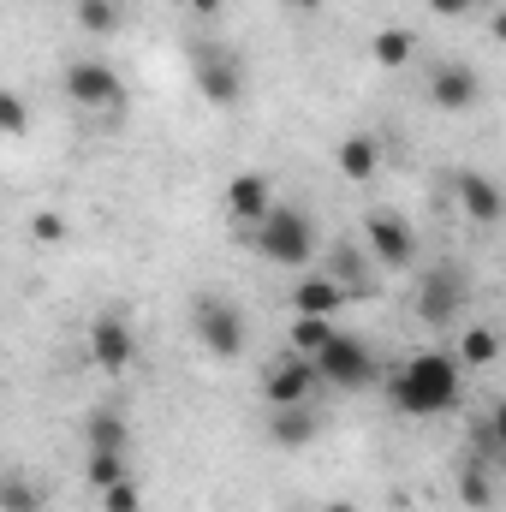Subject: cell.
Instances as JSON below:
<instances>
[{
	"instance_id": "ba28073f",
	"label": "cell",
	"mask_w": 506,
	"mask_h": 512,
	"mask_svg": "<svg viewBox=\"0 0 506 512\" xmlns=\"http://www.w3.org/2000/svg\"><path fill=\"white\" fill-rule=\"evenodd\" d=\"M197 90H203L215 108H233V102L245 96L239 54H233V48H197Z\"/></svg>"
},
{
	"instance_id": "1f68e13d",
	"label": "cell",
	"mask_w": 506,
	"mask_h": 512,
	"mask_svg": "<svg viewBox=\"0 0 506 512\" xmlns=\"http://www.w3.org/2000/svg\"><path fill=\"white\" fill-rule=\"evenodd\" d=\"M292 6H322V0H292Z\"/></svg>"
},
{
	"instance_id": "44dd1931",
	"label": "cell",
	"mask_w": 506,
	"mask_h": 512,
	"mask_svg": "<svg viewBox=\"0 0 506 512\" xmlns=\"http://www.w3.org/2000/svg\"><path fill=\"white\" fill-rule=\"evenodd\" d=\"M501 453H506V411H489V417L471 429V459L501 465Z\"/></svg>"
},
{
	"instance_id": "ffe728a7",
	"label": "cell",
	"mask_w": 506,
	"mask_h": 512,
	"mask_svg": "<svg viewBox=\"0 0 506 512\" xmlns=\"http://www.w3.org/2000/svg\"><path fill=\"white\" fill-rule=\"evenodd\" d=\"M459 495H465V507H471V512H489V507H495V465L471 459V465L459 471Z\"/></svg>"
},
{
	"instance_id": "4316f807",
	"label": "cell",
	"mask_w": 506,
	"mask_h": 512,
	"mask_svg": "<svg viewBox=\"0 0 506 512\" xmlns=\"http://www.w3.org/2000/svg\"><path fill=\"white\" fill-rule=\"evenodd\" d=\"M143 507V495H137V483L131 477H120V483H108L102 489V512H137Z\"/></svg>"
},
{
	"instance_id": "7c38bea8",
	"label": "cell",
	"mask_w": 506,
	"mask_h": 512,
	"mask_svg": "<svg viewBox=\"0 0 506 512\" xmlns=\"http://www.w3.org/2000/svg\"><path fill=\"white\" fill-rule=\"evenodd\" d=\"M316 364L310 358H286V364H274L268 376H262V393H268V405H310L316 399Z\"/></svg>"
},
{
	"instance_id": "3957f363",
	"label": "cell",
	"mask_w": 506,
	"mask_h": 512,
	"mask_svg": "<svg viewBox=\"0 0 506 512\" xmlns=\"http://www.w3.org/2000/svg\"><path fill=\"white\" fill-rule=\"evenodd\" d=\"M191 328H197L203 352H215V358H239V352H245V316H239L233 298L197 292V304H191Z\"/></svg>"
},
{
	"instance_id": "d6986e66",
	"label": "cell",
	"mask_w": 506,
	"mask_h": 512,
	"mask_svg": "<svg viewBox=\"0 0 506 512\" xmlns=\"http://www.w3.org/2000/svg\"><path fill=\"white\" fill-rule=\"evenodd\" d=\"M495 358H501V334H495V328H465V334H459V358H453V364L489 370Z\"/></svg>"
},
{
	"instance_id": "484cf974",
	"label": "cell",
	"mask_w": 506,
	"mask_h": 512,
	"mask_svg": "<svg viewBox=\"0 0 506 512\" xmlns=\"http://www.w3.org/2000/svg\"><path fill=\"white\" fill-rule=\"evenodd\" d=\"M120 477H131L126 453H90V483H96V489H108V483H120Z\"/></svg>"
},
{
	"instance_id": "7a4b0ae2",
	"label": "cell",
	"mask_w": 506,
	"mask_h": 512,
	"mask_svg": "<svg viewBox=\"0 0 506 512\" xmlns=\"http://www.w3.org/2000/svg\"><path fill=\"white\" fill-rule=\"evenodd\" d=\"M256 239V256H268V262H280V268H304L310 256H316V227H310V215L304 209H268L262 221L251 227Z\"/></svg>"
},
{
	"instance_id": "5b68a950",
	"label": "cell",
	"mask_w": 506,
	"mask_h": 512,
	"mask_svg": "<svg viewBox=\"0 0 506 512\" xmlns=\"http://www.w3.org/2000/svg\"><path fill=\"white\" fill-rule=\"evenodd\" d=\"M90 358H96V370H108V376H126L131 358H137V328H131L126 310H102L96 322H90Z\"/></svg>"
},
{
	"instance_id": "8992f818",
	"label": "cell",
	"mask_w": 506,
	"mask_h": 512,
	"mask_svg": "<svg viewBox=\"0 0 506 512\" xmlns=\"http://www.w3.org/2000/svg\"><path fill=\"white\" fill-rule=\"evenodd\" d=\"M465 298H471V280H465L459 268H429L423 286H417V316H423L429 328H447V322H459Z\"/></svg>"
},
{
	"instance_id": "6da1fadb",
	"label": "cell",
	"mask_w": 506,
	"mask_h": 512,
	"mask_svg": "<svg viewBox=\"0 0 506 512\" xmlns=\"http://www.w3.org/2000/svg\"><path fill=\"white\" fill-rule=\"evenodd\" d=\"M459 393H465V382H459V364L447 352H417L393 376V405L405 417H441V411L459 405Z\"/></svg>"
},
{
	"instance_id": "5bb4252c",
	"label": "cell",
	"mask_w": 506,
	"mask_h": 512,
	"mask_svg": "<svg viewBox=\"0 0 506 512\" xmlns=\"http://www.w3.org/2000/svg\"><path fill=\"white\" fill-rule=\"evenodd\" d=\"M459 209H465L477 227H495L501 209H506V197H501L495 179H483V173H459Z\"/></svg>"
},
{
	"instance_id": "52a82bcc",
	"label": "cell",
	"mask_w": 506,
	"mask_h": 512,
	"mask_svg": "<svg viewBox=\"0 0 506 512\" xmlns=\"http://www.w3.org/2000/svg\"><path fill=\"white\" fill-rule=\"evenodd\" d=\"M66 96L78 108H120L126 102V84L108 60H72L66 66Z\"/></svg>"
},
{
	"instance_id": "83f0119b",
	"label": "cell",
	"mask_w": 506,
	"mask_h": 512,
	"mask_svg": "<svg viewBox=\"0 0 506 512\" xmlns=\"http://www.w3.org/2000/svg\"><path fill=\"white\" fill-rule=\"evenodd\" d=\"M30 233H36V239H42V245H54V239H66V221H60V215H54V209H42V215H36V221H30Z\"/></svg>"
},
{
	"instance_id": "603a6c76",
	"label": "cell",
	"mask_w": 506,
	"mask_h": 512,
	"mask_svg": "<svg viewBox=\"0 0 506 512\" xmlns=\"http://www.w3.org/2000/svg\"><path fill=\"white\" fill-rule=\"evenodd\" d=\"M328 340H334V322H328V316H298V322H292V352H298V358H316Z\"/></svg>"
},
{
	"instance_id": "277c9868",
	"label": "cell",
	"mask_w": 506,
	"mask_h": 512,
	"mask_svg": "<svg viewBox=\"0 0 506 512\" xmlns=\"http://www.w3.org/2000/svg\"><path fill=\"white\" fill-rule=\"evenodd\" d=\"M310 364H316V382L322 387H364L376 376V358H370V346L358 334H334Z\"/></svg>"
},
{
	"instance_id": "30bf717a",
	"label": "cell",
	"mask_w": 506,
	"mask_h": 512,
	"mask_svg": "<svg viewBox=\"0 0 506 512\" xmlns=\"http://www.w3.org/2000/svg\"><path fill=\"white\" fill-rule=\"evenodd\" d=\"M364 245H370V256H376L381 268H411V256H417V233H411L399 215H370Z\"/></svg>"
},
{
	"instance_id": "ac0fdd59",
	"label": "cell",
	"mask_w": 506,
	"mask_h": 512,
	"mask_svg": "<svg viewBox=\"0 0 506 512\" xmlns=\"http://www.w3.org/2000/svg\"><path fill=\"white\" fill-rule=\"evenodd\" d=\"M334 161H340V173H346V179H370V173L381 167V143L358 131V137H346V143H340V155H334Z\"/></svg>"
},
{
	"instance_id": "9c48e42d",
	"label": "cell",
	"mask_w": 506,
	"mask_h": 512,
	"mask_svg": "<svg viewBox=\"0 0 506 512\" xmlns=\"http://www.w3.org/2000/svg\"><path fill=\"white\" fill-rule=\"evenodd\" d=\"M429 102H435V108H447V114H471V108L483 102V78H477L471 66L447 60V66H435V72H429Z\"/></svg>"
},
{
	"instance_id": "e0dca14e",
	"label": "cell",
	"mask_w": 506,
	"mask_h": 512,
	"mask_svg": "<svg viewBox=\"0 0 506 512\" xmlns=\"http://www.w3.org/2000/svg\"><path fill=\"white\" fill-rule=\"evenodd\" d=\"M0 512H48V489L24 471H6L0 477Z\"/></svg>"
},
{
	"instance_id": "2e32d148",
	"label": "cell",
	"mask_w": 506,
	"mask_h": 512,
	"mask_svg": "<svg viewBox=\"0 0 506 512\" xmlns=\"http://www.w3.org/2000/svg\"><path fill=\"white\" fill-rule=\"evenodd\" d=\"M346 304V286L334 280V274H304L298 286H292V310L298 316H334Z\"/></svg>"
},
{
	"instance_id": "8fae6325",
	"label": "cell",
	"mask_w": 506,
	"mask_h": 512,
	"mask_svg": "<svg viewBox=\"0 0 506 512\" xmlns=\"http://www.w3.org/2000/svg\"><path fill=\"white\" fill-rule=\"evenodd\" d=\"M316 435H322V411H316V399H310V405H268V441H274V447L298 453V447H310Z\"/></svg>"
},
{
	"instance_id": "9a60e30c",
	"label": "cell",
	"mask_w": 506,
	"mask_h": 512,
	"mask_svg": "<svg viewBox=\"0 0 506 512\" xmlns=\"http://www.w3.org/2000/svg\"><path fill=\"white\" fill-rule=\"evenodd\" d=\"M84 441H90V453H126L131 447V423L120 405H96L90 417H84Z\"/></svg>"
},
{
	"instance_id": "d4e9b609",
	"label": "cell",
	"mask_w": 506,
	"mask_h": 512,
	"mask_svg": "<svg viewBox=\"0 0 506 512\" xmlns=\"http://www.w3.org/2000/svg\"><path fill=\"white\" fill-rule=\"evenodd\" d=\"M18 131H30V102L18 90H0V137H18Z\"/></svg>"
},
{
	"instance_id": "f1b7e54d",
	"label": "cell",
	"mask_w": 506,
	"mask_h": 512,
	"mask_svg": "<svg viewBox=\"0 0 506 512\" xmlns=\"http://www.w3.org/2000/svg\"><path fill=\"white\" fill-rule=\"evenodd\" d=\"M477 6H489V0H429L435 18H465V12H477Z\"/></svg>"
},
{
	"instance_id": "f546056e",
	"label": "cell",
	"mask_w": 506,
	"mask_h": 512,
	"mask_svg": "<svg viewBox=\"0 0 506 512\" xmlns=\"http://www.w3.org/2000/svg\"><path fill=\"white\" fill-rule=\"evenodd\" d=\"M221 6H227V0H191V12H203V18H215Z\"/></svg>"
},
{
	"instance_id": "cb8c5ba5",
	"label": "cell",
	"mask_w": 506,
	"mask_h": 512,
	"mask_svg": "<svg viewBox=\"0 0 506 512\" xmlns=\"http://www.w3.org/2000/svg\"><path fill=\"white\" fill-rule=\"evenodd\" d=\"M78 24L90 36H114L126 24V12H120V0H78Z\"/></svg>"
},
{
	"instance_id": "7402d4cb",
	"label": "cell",
	"mask_w": 506,
	"mask_h": 512,
	"mask_svg": "<svg viewBox=\"0 0 506 512\" xmlns=\"http://www.w3.org/2000/svg\"><path fill=\"white\" fill-rule=\"evenodd\" d=\"M370 54H376V66L399 72V66H411V54H417V36H411V30H381Z\"/></svg>"
},
{
	"instance_id": "4fadbf2b",
	"label": "cell",
	"mask_w": 506,
	"mask_h": 512,
	"mask_svg": "<svg viewBox=\"0 0 506 512\" xmlns=\"http://www.w3.org/2000/svg\"><path fill=\"white\" fill-rule=\"evenodd\" d=\"M221 209L239 221V227H256L268 209H274V191H268V179L262 173H239L233 185H227V197H221Z\"/></svg>"
},
{
	"instance_id": "4dcf8cb0",
	"label": "cell",
	"mask_w": 506,
	"mask_h": 512,
	"mask_svg": "<svg viewBox=\"0 0 506 512\" xmlns=\"http://www.w3.org/2000/svg\"><path fill=\"white\" fill-rule=\"evenodd\" d=\"M322 512H358V507H352V501H328Z\"/></svg>"
}]
</instances>
